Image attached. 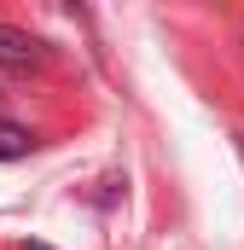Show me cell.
Here are the masks:
<instances>
[{"mask_svg": "<svg viewBox=\"0 0 244 250\" xmlns=\"http://www.w3.org/2000/svg\"><path fill=\"white\" fill-rule=\"evenodd\" d=\"M47 64H53V47L41 35H29L18 23H0V70L6 76H41Z\"/></svg>", "mask_w": 244, "mask_h": 250, "instance_id": "6da1fadb", "label": "cell"}, {"mask_svg": "<svg viewBox=\"0 0 244 250\" xmlns=\"http://www.w3.org/2000/svg\"><path fill=\"white\" fill-rule=\"evenodd\" d=\"M35 151V134L23 123H0V163H18V157H29Z\"/></svg>", "mask_w": 244, "mask_h": 250, "instance_id": "7a4b0ae2", "label": "cell"}, {"mask_svg": "<svg viewBox=\"0 0 244 250\" xmlns=\"http://www.w3.org/2000/svg\"><path fill=\"white\" fill-rule=\"evenodd\" d=\"M233 146H239V157H244V134H233Z\"/></svg>", "mask_w": 244, "mask_h": 250, "instance_id": "3957f363", "label": "cell"}, {"mask_svg": "<svg viewBox=\"0 0 244 250\" xmlns=\"http://www.w3.org/2000/svg\"><path fill=\"white\" fill-rule=\"evenodd\" d=\"M0 123H12V111H6V105H0Z\"/></svg>", "mask_w": 244, "mask_h": 250, "instance_id": "277c9868", "label": "cell"}, {"mask_svg": "<svg viewBox=\"0 0 244 250\" xmlns=\"http://www.w3.org/2000/svg\"><path fill=\"white\" fill-rule=\"evenodd\" d=\"M23 250H53V245H23Z\"/></svg>", "mask_w": 244, "mask_h": 250, "instance_id": "5b68a950", "label": "cell"}]
</instances>
